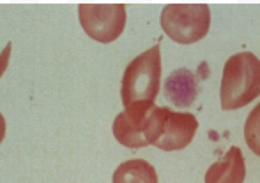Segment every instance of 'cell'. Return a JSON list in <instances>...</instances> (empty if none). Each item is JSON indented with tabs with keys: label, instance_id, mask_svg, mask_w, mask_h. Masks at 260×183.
Segmentation results:
<instances>
[{
	"label": "cell",
	"instance_id": "6da1fadb",
	"mask_svg": "<svg viewBox=\"0 0 260 183\" xmlns=\"http://www.w3.org/2000/svg\"><path fill=\"white\" fill-rule=\"evenodd\" d=\"M168 108H159L154 101L135 102L113 120V136L127 148L154 145L165 129Z\"/></svg>",
	"mask_w": 260,
	"mask_h": 183
},
{
	"label": "cell",
	"instance_id": "8992f818",
	"mask_svg": "<svg viewBox=\"0 0 260 183\" xmlns=\"http://www.w3.org/2000/svg\"><path fill=\"white\" fill-rule=\"evenodd\" d=\"M197 129H199V122H197L195 115H191V113H175L168 109L163 134L154 143V146L159 150H165V152L182 150L193 141Z\"/></svg>",
	"mask_w": 260,
	"mask_h": 183
},
{
	"label": "cell",
	"instance_id": "3957f363",
	"mask_svg": "<svg viewBox=\"0 0 260 183\" xmlns=\"http://www.w3.org/2000/svg\"><path fill=\"white\" fill-rule=\"evenodd\" d=\"M161 85V51L159 44H154L147 51L133 58L126 67L120 83V97L124 108L135 102L154 101L159 94Z\"/></svg>",
	"mask_w": 260,
	"mask_h": 183
},
{
	"label": "cell",
	"instance_id": "7c38bea8",
	"mask_svg": "<svg viewBox=\"0 0 260 183\" xmlns=\"http://www.w3.org/2000/svg\"><path fill=\"white\" fill-rule=\"evenodd\" d=\"M6 118H4V115L0 113V143L4 141V138H6Z\"/></svg>",
	"mask_w": 260,
	"mask_h": 183
},
{
	"label": "cell",
	"instance_id": "9c48e42d",
	"mask_svg": "<svg viewBox=\"0 0 260 183\" xmlns=\"http://www.w3.org/2000/svg\"><path fill=\"white\" fill-rule=\"evenodd\" d=\"M112 183H157V173L144 159L126 160L115 169Z\"/></svg>",
	"mask_w": 260,
	"mask_h": 183
},
{
	"label": "cell",
	"instance_id": "8fae6325",
	"mask_svg": "<svg viewBox=\"0 0 260 183\" xmlns=\"http://www.w3.org/2000/svg\"><path fill=\"white\" fill-rule=\"evenodd\" d=\"M11 48H13V44H11V42H7L6 48L2 50V53H0V78H2V74L6 72V69H7V64H9Z\"/></svg>",
	"mask_w": 260,
	"mask_h": 183
},
{
	"label": "cell",
	"instance_id": "30bf717a",
	"mask_svg": "<svg viewBox=\"0 0 260 183\" xmlns=\"http://www.w3.org/2000/svg\"><path fill=\"white\" fill-rule=\"evenodd\" d=\"M244 139L255 155L260 157V102L251 109L244 123Z\"/></svg>",
	"mask_w": 260,
	"mask_h": 183
},
{
	"label": "cell",
	"instance_id": "52a82bcc",
	"mask_svg": "<svg viewBox=\"0 0 260 183\" xmlns=\"http://www.w3.org/2000/svg\"><path fill=\"white\" fill-rule=\"evenodd\" d=\"M246 164L241 148L232 146L221 160L214 162L206 173L204 183H244Z\"/></svg>",
	"mask_w": 260,
	"mask_h": 183
},
{
	"label": "cell",
	"instance_id": "7a4b0ae2",
	"mask_svg": "<svg viewBox=\"0 0 260 183\" xmlns=\"http://www.w3.org/2000/svg\"><path fill=\"white\" fill-rule=\"evenodd\" d=\"M260 95V58L250 51L232 55L223 67L221 108L239 109Z\"/></svg>",
	"mask_w": 260,
	"mask_h": 183
},
{
	"label": "cell",
	"instance_id": "ba28073f",
	"mask_svg": "<svg viewBox=\"0 0 260 183\" xmlns=\"http://www.w3.org/2000/svg\"><path fill=\"white\" fill-rule=\"evenodd\" d=\"M165 95L175 108H189L199 95L197 79L189 69H177L165 79Z\"/></svg>",
	"mask_w": 260,
	"mask_h": 183
},
{
	"label": "cell",
	"instance_id": "5b68a950",
	"mask_svg": "<svg viewBox=\"0 0 260 183\" xmlns=\"http://www.w3.org/2000/svg\"><path fill=\"white\" fill-rule=\"evenodd\" d=\"M78 18L83 32L98 42H113L126 27V6L122 4H80Z\"/></svg>",
	"mask_w": 260,
	"mask_h": 183
},
{
	"label": "cell",
	"instance_id": "277c9868",
	"mask_svg": "<svg viewBox=\"0 0 260 183\" xmlns=\"http://www.w3.org/2000/svg\"><path fill=\"white\" fill-rule=\"evenodd\" d=\"M163 32L179 44H193L204 39L211 27L207 4H168L159 16Z\"/></svg>",
	"mask_w": 260,
	"mask_h": 183
}]
</instances>
